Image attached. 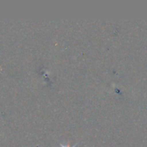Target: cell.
I'll list each match as a JSON object with an SVG mask.
<instances>
[{
  "mask_svg": "<svg viewBox=\"0 0 147 147\" xmlns=\"http://www.w3.org/2000/svg\"><path fill=\"white\" fill-rule=\"evenodd\" d=\"M60 146H61V147H69V146H65V145H63V144H60ZM76 146H77V145L73 146L72 147H76Z\"/></svg>",
  "mask_w": 147,
  "mask_h": 147,
  "instance_id": "1",
  "label": "cell"
}]
</instances>
